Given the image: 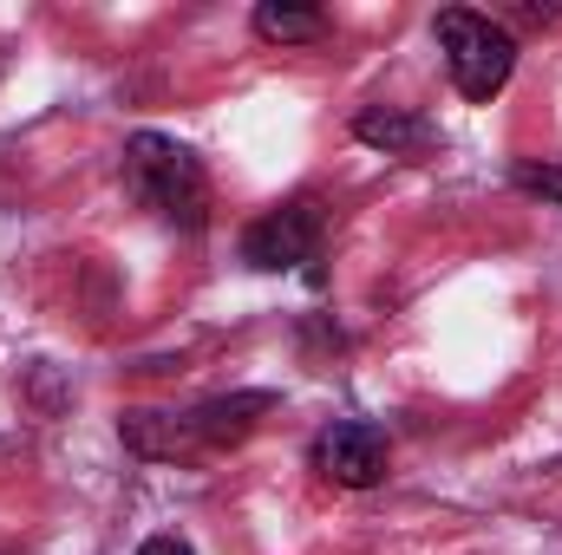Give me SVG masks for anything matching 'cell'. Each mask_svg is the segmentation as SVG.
<instances>
[{"label":"cell","instance_id":"cell-10","mask_svg":"<svg viewBox=\"0 0 562 555\" xmlns=\"http://www.w3.org/2000/svg\"><path fill=\"white\" fill-rule=\"evenodd\" d=\"M557 13H562L557 0H543V7H537V0H524V7H510V20H517V26H550Z\"/></svg>","mask_w":562,"mask_h":555},{"label":"cell","instance_id":"cell-2","mask_svg":"<svg viewBox=\"0 0 562 555\" xmlns=\"http://www.w3.org/2000/svg\"><path fill=\"white\" fill-rule=\"evenodd\" d=\"M438 46H445V66H451V86L464 99H497L517 72V33L491 13H471V7H445L438 13Z\"/></svg>","mask_w":562,"mask_h":555},{"label":"cell","instance_id":"cell-5","mask_svg":"<svg viewBox=\"0 0 562 555\" xmlns=\"http://www.w3.org/2000/svg\"><path fill=\"white\" fill-rule=\"evenodd\" d=\"M119 438H125V451H138V457H150V464H177V457H190V451L203 444L190 412L177 418V412H150V406L119 418Z\"/></svg>","mask_w":562,"mask_h":555},{"label":"cell","instance_id":"cell-6","mask_svg":"<svg viewBox=\"0 0 562 555\" xmlns=\"http://www.w3.org/2000/svg\"><path fill=\"white\" fill-rule=\"evenodd\" d=\"M353 138L373 144V150H386V157H413L425 144H438V125L425 118V112H400V105H367L360 118H353Z\"/></svg>","mask_w":562,"mask_h":555},{"label":"cell","instance_id":"cell-11","mask_svg":"<svg viewBox=\"0 0 562 555\" xmlns=\"http://www.w3.org/2000/svg\"><path fill=\"white\" fill-rule=\"evenodd\" d=\"M138 555H196L183 536H150V543H138Z\"/></svg>","mask_w":562,"mask_h":555},{"label":"cell","instance_id":"cell-4","mask_svg":"<svg viewBox=\"0 0 562 555\" xmlns=\"http://www.w3.org/2000/svg\"><path fill=\"white\" fill-rule=\"evenodd\" d=\"M314 471L340 490H373L386 477V431L367 424V418H347V424H327L321 444H314Z\"/></svg>","mask_w":562,"mask_h":555},{"label":"cell","instance_id":"cell-9","mask_svg":"<svg viewBox=\"0 0 562 555\" xmlns=\"http://www.w3.org/2000/svg\"><path fill=\"white\" fill-rule=\"evenodd\" d=\"M510 183L524 190V196H537V203H550V209H562V163H510Z\"/></svg>","mask_w":562,"mask_h":555},{"label":"cell","instance_id":"cell-7","mask_svg":"<svg viewBox=\"0 0 562 555\" xmlns=\"http://www.w3.org/2000/svg\"><path fill=\"white\" fill-rule=\"evenodd\" d=\"M269 412H276V393H223V399H203L190 418L203 444H243Z\"/></svg>","mask_w":562,"mask_h":555},{"label":"cell","instance_id":"cell-3","mask_svg":"<svg viewBox=\"0 0 562 555\" xmlns=\"http://www.w3.org/2000/svg\"><path fill=\"white\" fill-rule=\"evenodd\" d=\"M314 249H321V203H314V196H294V203L269 209V216L249 223V236H243V262L262 269V275H281V269L314 262Z\"/></svg>","mask_w":562,"mask_h":555},{"label":"cell","instance_id":"cell-1","mask_svg":"<svg viewBox=\"0 0 562 555\" xmlns=\"http://www.w3.org/2000/svg\"><path fill=\"white\" fill-rule=\"evenodd\" d=\"M125 183L144 209H157L183 236H196L210 223V177H203L190 144L164 138V132H138L125 144Z\"/></svg>","mask_w":562,"mask_h":555},{"label":"cell","instance_id":"cell-8","mask_svg":"<svg viewBox=\"0 0 562 555\" xmlns=\"http://www.w3.org/2000/svg\"><path fill=\"white\" fill-rule=\"evenodd\" d=\"M256 33H262V39H281V46H307V39H321V33H327V20H321V7L262 0V7H256Z\"/></svg>","mask_w":562,"mask_h":555}]
</instances>
